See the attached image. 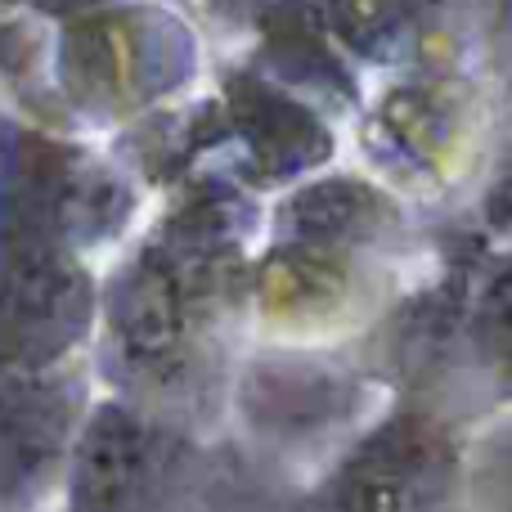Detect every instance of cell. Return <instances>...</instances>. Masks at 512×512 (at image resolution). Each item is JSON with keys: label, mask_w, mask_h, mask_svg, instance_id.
Instances as JSON below:
<instances>
[{"label": "cell", "mask_w": 512, "mask_h": 512, "mask_svg": "<svg viewBox=\"0 0 512 512\" xmlns=\"http://www.w3.org/2000/svg\"><path fill=\"white\" fill-rule=\"evenodd\" d=\"M468 445L432 405H405L360 427L333 459L319 512H454L468 495Z\"/></svg>", "instance_id": "2"}, {"label": "cell", "mask_w": 512, "mask_h": 512, "mask_svg": "<svg viewBox=\"0 0 512 512\" xmlns=\"http://www.w3.org/2000/svg\"><path fill=\"white\" fill-rule=\"evenodd\" d=\"M176 472V436L126 400L90 405L72 445L68 512H158Z\"/></svg>", "instance_id": "4"}, {"label": "cell", "mask_w": 512, "mask_h": 512, "mask_svg": "<svg viewBox=\"0 0 512 512\" xmlns=\"http://www.w3.org/2000/svg\"><path fill=\"white\" fill-rule=\"evenodd\" d=\"M459 342L477 387L512 409V256L472 279L459 310Z\"/></svg>", "instance_id": "6"}, {"label": "cell", "mask_w": 512, "mask_h": 512, "mask_svg": "<svg viewBox=\"0 0 512 512\" xmlns=\"http://www.w3.org/2000/svg\"><path fill=\"white\" fill-rule=\"evenodd\" d=\"M86 409L68 364L0 369V512H27L63 486Z\"/></svg>", "instance_id": "5"}, {"label": "cell", "mask_w": 512, "mask_h": 512, "mask_svg": "<svg viewBox=\"0 0 512 512\" xmlns=\"http://www.w3.org/2000/svg\"><path fill=\"white\" fill-rule=\"evenodd\" d=\"M95 319L90 274L59 243L18 239L0 256V369H63Z\"/></svg>", "instance_id": "3"}, {"label": "cell", "mask_w": 512, "mask_h": 512, "mask_svg": "<svg viewBox=\"0 0 512 512\" xmlns=\"http://www.w3.org/2000/svg\"><path fill=\"white\" fill-rule=\"evenodd\" d=\"M221 279L225 270H212V252L171 243H153L117 274L104 319L126 378L149 391H180L198 378L225 288Z\"/></svg>", "instance_id": "1"}, {"label": "cell", "mask_w": 512, "mask_h": 512, "mask_svg": "<svg viewBox=\"0 0 512 512\" xmlns=\"http://www.w3.org/2000/svg\"><path fill=\"white\" fill-rule=\"evenodd\" d=\"M468 486L495 490L512 508V427H504V432L495 436V445H490L486 454H477V459L468 454Z\"/></svg>", "instance_id": "7"}]
</instances>
